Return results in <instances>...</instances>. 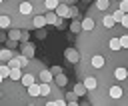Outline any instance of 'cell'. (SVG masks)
Listing matches in <instances>:
<instances>
[{"mask_svg": "<svg viewBox=\"0 0 128 106\" xmlns=\"http://www.w3.org/2000/svg\"><path fill=\"white\" fill-rule=\"evenodd\" d=\"M14 2V6H16V10H18V6H20V2H32L34 4V8H36V14H42V12H46L44 10V0H12ZM18 24V22H16ZM16 28V26H14Z\"/></svg>", "mask_w": 128, "mask_h": 106, "instance_id": "obj_1", "label": "cell"}, {"mask_svg": "<svg viewBox=\"0 0 128 106\" xmlns=\"http://www.w3.org/2000/svg\"><path fill=\"white\" fill-rule=\"evenodd\" d=\"M64 56H66V60L72 62V64H78V62H80V52H78V48H66Z\"/></svg>", "mask_w": 128, "mask_h": 106, "instance_id": "obj_2", "label": "cell"}, {"mask_svg": "<svg viewBox=\"0 0 128 106\" xmlns=\"http://www.w3.org/2000/svg\"><path fill=\"white\" fill-rule=\"evenodd\" d=\"M56 14H58V18H70V8L66 6V2H60L56 6Z\"/></svg>", "mask_w": 128, "mask_h": 106, "instance_id": "obj_3", "label": "cell"}, {"mask_svg": "<svg viewBox=\"0 0 128 106\" xmlns=\"http://www.w3.org/2000/svg\"><path fill=\"white\" fill-rule=\"evenodd\" d=\"M44 24H46V16L44 14H36L34 18H32V28L36 30V28H44Z\"/></svg>", "mask_w": 128, "mask_h": 106, "instance_id": "obj_4", "label": "cell"}, {"mask_svg": "<svg viewBox=\"0 0 128 106\" xmlns=\"http://www.w3.org/2000/svg\"><path fill=\"white\" fill-rule=\"evenodd\" d=\"M38 78H40V82H52V80H54V74H52V70L42 68V70L38 72Z\"/></svg>", "mask_w": 128, "mask_h": 106, "instance_id": "obj_5", "label": "cell"}, {"mask_svg": "<svg viewBox=\"0 0 128 106\" xmlns=\"http://www.w3.org/2000/svg\"><path fill=\"white\" fill-rule=\"evenodd\" d=\"M20 82H22V84H24V86L28 88L30 84H34V82H36V74H34V72H26V74H22Z\"/></svg>", "mask_w": 128, "mask_h": 106, "instance_id": "obj_6", "label": "cell"}, {"mask_svg": "<svg viewBox=\"0 0 128 106\" xmlns=\"http://www.w3.org/2000/svg\"><path fill=\"white\" fill-rule=\"evenodd\" d=\"M46 24H58V14H56V10H46Z\"/></svg>", "mask_w": 128, "mask_h": 106, "instance_id": "obj_7", "label": "cell"}, {"mask_svg": "<svg viewBox=\"0 0 128 106\" xmlns=\"http://www.w3.org/2000/svg\"><path fill=\"white\" fill-rule=\"evenodd\" d=\"M94 24H96L94 16H92V14H88V16L82 20V30H92V28H94Z\"/></svg>", "mask_w": 128, "mask_h": 106, "instance_id": "obj_8", "label": "cell"}, {"mask_svg": "<svg viewBox=\"0 0 128 106\" xmlns=\"http://www.w3.org/2000/svg\"><path fill=\"white\" fill-rule=\"evenodd\" d=\"M34 52H36V46H34V44L26 42V44L22 46V54H24V56H28V58H34Z\"/></svg>", "mask_w": 128, "mask_h": 106, "instance_id": "obj_9", "label": "cell"}, {"mask_svg": "<svg viewBox=\"0 0 128 106\" xmlns=\"http://www.w3.org/2000/svg\"><path fill=\"white\" fill-rule=\"evenodd\" d=\"M22 38V28H10L8 30V40H20Z\"/></svg>", "mask_w": 128, "mask_h": 106, "instance_id": "obj_10", "label": "cell"}, {"mask_svg": "<svg viewBox=\"0 0 128 106\" xmlns=\"http://www.w3.org/2000/svg\"><path fill=\"white\" fill-rule=\"evenodd\" d=\"M26 90H28V94H30L32 98H40V84H38V82L30 84V86H28Z\"/></svg>", "mask_w": 128, "mask_h": 106, "instance_id": "obj_11", "label": "cell"}, {"mask_svg": "<svg viewBox=\"0 0 128 106\" xmlns=\"http://www.w3.org/2000/svg\"><path fill=\"white\" fill-rule=\"evenodd\" d=\"M50 92H52L50 82H40V96H42V98H44V96H50Z\"/></svg>", "mask_w": 128, "mask_h": 106, "instance_id": "obj_12", "label": "cell"}, {"mask_svg": "<svg viewBox=\"0 0 128 106\" xmlns=\"http://www.w3.org/2000/svg\"><path fill=\"white\" fill-rule=\"evenodd\" d=\"M10 26H12V18L8 14H0V28L4 30V28H10Z\"/></svg>", "mask_w": 128, "mask_h": 106, "instance_id": "obj_13", "label": "cell"}, {"mask_svg": "<svg viewBox=\"0 0 128 106\" xmlns=\"http://www.w3.org/2000/svg\"><path fill=\"white\" fill-rule=\"evenodd\" d=\"M20 78H22L20 66H14V68H10V80H12V82H16V80H20Z\"/></svg>", "mask_w": 128, "mask_h": 106, "instance_id": "obj_14", "label": "cell"}, {"mask_svg": "<svg viewBox=\"0 0 128 106\" xmlns=\"http://www.w3.org/2000/svg\"><path fill=\"white\" fill-rule=\"evenodd\" d=\"M74 92H76V96H86V94H88V88L84 86V82H78V84L74 86Z\"/></svg>", "mask_w": 128, "mask_h": 106, "instance_id": "obj_15", "label": "cell"}, {"mask_svg": "<svg viewBox=\"0 0 128 106\" xmlns=\"http://www.w3.org/2000/svg\"><path fill=\"white\" fill-rule=\"evenodd\" d=\"M12 56H14V52H12L10 48H2V50H0V60H2V62H8Z\"/></svg>", "mask_w": 128, "mask_h": 106, "instance_id": "obj_16", "label": "cell"}, {"mask_svg": "<svg viewBox=\"0 0 128 106\" xmlns=\"http://www.w3.org/2000/svg\"><path fill=\"white\" fill-rule=\"evenodd\" d=\"M54 80H56V86H66V84H68V78H66V74H64V72L56 74V76H54Z\"/></svg>", "mask_w": 128, "mask_h": 106, "instance_id": "obj_17", "label": "cell"}, {"mask_svg": "<svg viewBox=\"0 0 128 106\" xmlns=\"http://www.w3.org/2000/svg\"><path fill=\"white\" fill-rule=\"evenodd\" d=\"M100 12H106L108 8H110V0H96V4H94Z\"/></svg>", "mask_w": 128, "mask_h": 106, "instance_id": "obj_18", "label": "cell"}, {"mask_svg": "<svg viewBox=\"0 0 128 106\" xmlns=\"http://www.w3.org/2000/svg\"><path fill=\"white\" fill-rule=\"evenodd\" d=\"M16 58H18V66H20V68H26V66L30 64V58H28V56H24V54H18Z\"/></svg>", "mask_w": 128, "mask_h": 106, "instance_id": "obj_19", "label": "cell"}, {"mask_svg": "<svg viewBox=\"0 0 128 106\" xmlns=\"http://www.w3.org/2000/svg\"><path fill=\"white\" fill-rule=\"evenodd\" d=\"M0 74H2L4 78H10V66H8V62L4 64V62L0 60Z\"/></svg>", "mask_w": 128, "mask_h": 106, "instance_id": "obj_20", "label": "cell"}, {"mask_svg": "<svg viewBox=\"0 0 128 106\" xmlns=\"http://www.w3.org/2000/svg\"><path fill=\"white\" fill-rule=\"evenodd\" d=\"M60 0H44V10H56Z\"/></svg>", "mask_w": 128, "mask_h": 106, "instance_id": "obj_21", "label": "cell"}, {"mask_svg": "<svg viewBox=\"0 0 128 106\" xmlns=\"http://www.w3.org/2000/svg\"><path fill=\"white\" fill-rule=\"evenodd\" d=\"M80 30H82V22H80L78 18H74V22L70 24V32H76V34H78Z\"/></svg>", "mask_w": 128, "mask_h": 106, "instance_id": "obj_22", "label": "cell"}, {"mask_svg": "<svg viewBox=\"0 0 128 106\" xmlns=\"http://www.w3.org/2000/svg\"><path fill=\"white\" fill-rule=\"evenodd\" d=\"M124 14H126V12H122L120 8H112V16H114V20H116V22H120Z\"/></svg>", "mask_w": 128, "mask_h": 106, "instance_id": "obj_23", "label": "cell"}, {"mask_svg": "<svg viewBox=\"0 0 128 106\" xmlns=\"http://www.w3.org/2000/svg\"><path fill=\"white\" fill-rule=\"evenodd\" d=\"M66 100H68L70 104H78V102H76V92H68V94H66Z\"/></svg>", "mask_w": 128, "mask_h": 106, "instance_id": "obj_24", "label": "cell"}, {"mask_svg": "<svg viewBox=\"0 0 128 106\" xmlns=\"http://www.w3.org/2000/svg\"><path fill=\"white\" fill-rule=\"evenodd\" d=\"M70 18H78V8L76 6H70Z\"/></svg>", "mask_w": 128, "mask_h": 106, "instance_id": "obj_25", "label": "cell"}, {"mask_svg": "<svg viewBox=\"0 0 128 106\" xmlns=\"http://www.w3.org/2000/svg\"><path fill=\"white\" fill-rule=\"evenodd\" d=\"M36 36H38V38H46V32H44L42 28H36Z\"/></svg>", "mask_w": 128, "mask_h": 106, "instance_id": "obj_26", "label": "cell"}, {"mask_svg": "<svg viewBox=\"0 0 128 106\" xmlns=\"http://www.w3.org/2000/svg\"><path fill=\"white\" fill-rule=\"evenodd\" d=\"M60 72H62V68H60V66H54V68H52V74H54V76H56V74H60Z\"/></svg>", "mask_w": 128, "mask_h": 106, "instance_id": "obj_27", "label": "cell"}, {"mask_svg": "<svg viewBox=\"0 0 128 106\" xmlns=\"http://www.w3.org/2000/svg\"><path fill=\"white\" fill-rule=\"evenodd\" d=\"M4 80H6V78H4V76H2V74H0V84H2V82H4Z\"/></svg>", "mask_w": 128, "mask_h": 106, "instance_id": "obj_28", "label": "cell"}, {"mask_svg": "<svg viewBox=\"0 0 128 106\" xmlns=\"http://www.w3.org/2000/svg\"><path fill=\"white\" fill-rule=\"evenodd\" d=\"M0 34H2V28H0Z\"/></svg>", "mask_w": 128, "mask_h": 106, "instance_id": "obj_29", "label": "cell"}]
</instances>
